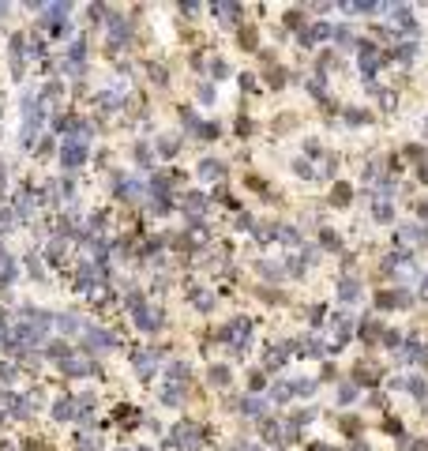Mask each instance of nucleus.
I'll return each instance as SVG.
<instances>
[{"label": "nucleus", "mask_w": 428, "mask_h": 451, "mask_svg": "<svg viewBox=\"0 0 428 451\" xmlns=\"http://www.w3.org/2000/svg\"><path fill=\"white\" fill-rule=\"evenodd\" d=\"M60 158H64V166H79V162L87 158V143L68 139V143H64V151H60Z\"/></svg>", "instance_id": "nucleus-1"}, {"label": "nucleus", "mask_w": 428, "mask_h": 451, "mask_svg": "<svg viewBox=\"0 0 428 451\" xmlns=\"http://www.w3.org/2000/svg\"><path fill=\"white\" fill-rule=\"evenodd\" d=\"M199 177H207V181H222L225 177V166H222V162H214V158H203V162H199Z\"/></svg>", "instance_id": "nucleus-2"}, {"label": "nucleus", "mask_w": 428, "mask_h": 451, "mask_svg": "<svg viewBox=\"0 0 428 451\" xmlns=\"http://www.w3.org/2000/svg\"><path fill=\"white\" fill-rule=\"evenodd\" d=\"M338 297H342V301H357V297H360V282H357V278H342V282H338Z\"/></svg>", "instance_id": "nucleus-3"}, {"label": "nucleus", "mask_w": 428, "mask_h": 451, "mask_svg": "<svg viewBox=\"0 0 428 451\" xmlns=\"http://www.w3.org/2000/svg\"><path fill=\"white\" fill-rule=\"evenodd\" d=\"M136 323H139V327H147V331H154L158 323H161V316H158V312H150V309H143V305H139V309H136Z\"/></svg>", "instance_id": "nucleus-4"}, {"label": "nucleus", "mask_w": 428, "mask_h": 451, "mask_svg": "<svg viewBox=\"0 0 428 451\" xmlns=\"http://www.w3.org/2000/svg\"><path fill=\"white\" fill-rule=\"evenodd\" d=\"M177 440H180V444H188V447H195L199 444V429L192 425V421H184V425L177 429Z\"/></svg>", "instance_id": "nucleus-5"}, {"label": "nucleus", "mask_w": 428, "mask_h": 451, "mask_svg": "<svg viewBox=\"0 0 428 451\" xmlns=\"http://www.w3.org/2000/svg\"><path fill=\"white\" fill-rule=\"evenodd\" d=\"M64 372H68V376H90L94 365L90 361H64Z\"/></svg>", "instance_id": "nucleus-6"}, {"label": "nucleus", "mask_w": 428, "mask_h": 451, "mask_svg": "<svg viewBox=\"0 0 428 451\" xmlns=\"http://www.w3.org/2000/svg\"><path fill=\"white\" fill-rule=\"evenodd\" d=\"M87 346H90V350H109L113 339H109L106 331H90V335H87Z\"/></svg>", "instance_id": "nucleus-7"}, {"label": "nucleus", "mask_w": 428, "mask_h": 451, "mask_svg": "<svg viewBox=\"0 0 428 451\" xmlns=\"http://www.w3.org/2000/svg\"><path fill=\"white\" fill-rule=\"evenodd\" d=\"M177 147H180V139H177V136H158V155L173 158V155H177Z\"/></svg>", "instance_id": "nucleus-8"}, {"label": "nucleus", "mask_w": 428, "mask_h": 451, "mask_svg": "<svg viewBox=\"0 0 428 451\" xmlns=\"http://www.w3.org/2000/svg\"><path fill=\"white\" fill-rule=\"evenodd\" d=\"M376 64H379L376 61V49H372V45H365V49H360V72H365V75L376 72Z\"/></svg>", "instance_id": "nucleus-9"}, {"label": "nucleus", "mask_w": 428, "mask_h": 451, "mask_svg": "<svg viewBox=\"0 0 428 451\" xmlns=\"http://www.w3.org/2000/svg\"><path fill=\"white\" fill-rule=\"evenodd\" d=\"M53 417H56V421H68V417H72V399H56Z\"/></svg>", "instance_id": "nucleus-10"}, {"label": "nucleus", "mask_w": 428, "mask_h": 451, "mask_svg": "<svg viewBox=\"0 0 428 451\" xmlns=\"http://www.w3.org/2000/svg\"><path fill=\"white\" fill-rule=\"evenodd\" d=\"M327 34H331V26H323V23H316V26H312L308 34H301V42L308 45V42H319V38H327Z\"/></svg>", "instance_id": "nucleus-11"}, {"label": "nucleus", "mask_w": 428, "mask_h": 451, "mask_svg": "<svg viewBox=\"0 0 428 451\" xmlns=\"http://www.w3.org/2000/svg\"><path fill=\"white\" fill-rule=\"evenodd\" d=\"M360 339L376 342V339H379V323H376V320H365V323H360Z\"/></svg>", "instance_id": "nucleus-12"}, {"label": "nucleus", "mask_w": 428, "mask_h": 451, "mask_svg": "<svg viewBox=\"0 0 428 451\" xmlns=\"http://www.w3.org/2000/svg\"><path fill=\"white\" fill-rule=\"evenodd\" d=\"M211 383L225 387V383H229V369H225V365H214V369H211Z\"/></svg>", "instance_id": "nucleus-13"}, {"label": "nucleus", "mask_w": 428, "mask_h": 451, "mask_svg": "<svg viewBox=\"0 0 428 451\" xmlns=\"http://www.w3.org/2000/svg\"><path fill=\"white\" fill-rule=\"evenodd\" d=\"M211 305H214V297H211V293L195 290V309H199V312H211Z\"/></svg>", "instance_id": "nucleus-14"}, {"label": "nucleus", "mask_w": 428, "mask_h": 451, "mask_svg": "<svg viewBox=\"0 0 428 451\" xmlns=\"http://www.w3.org/2000/svg\"><path fill=\"white\" fill-rule=\"evenodd\" d=\"M394 218V207L391 203H376V222H391Z\"/></svg>", "instance_id": "nucleus-15"}, {"label": "nucleus", "mask_w": 428, "mask_h": 451, "mask_svg": "<svg viewBox=\"0 0 428 451\" xmlns=\"http://www.w3.org/2000/svg\"><path fill=\"white\" fill-rule=\"evenodd\" d=\"M349 196H353V192H349L346 185H335V192H331V199H335L338 207H342V203H349Z\"/></svg>", "instance_id": "nucleus-16"}, {"label": "nucleus", "mask_w": 428, "mask_h": 451, "mask_svg": "<svg viewBox=\"0 0 428 451\" xmlns=\"http://www.w3.org/2000/svg\"><path fill=\"white\" fill-rule=\"evenodd\" d=\"M289 395H293V391H289V383H274V387H271V399H278V402H285Z\"/></svg>", "instance_id": "nucleus-17"}, {"label": "nucleus", "mask_w": 428, "mask_h": 451, "mask_svg": "<svg viewBox=\"0 0 428 451\" xmlns=\"http://www.w3.org/2000/svg\"><path fill=\"white\" fill-rule=\"evenodd\" d=\"M357 399V387H353V383H342V387H338V402H353Z\"/></svg>", "instance_id": "nucleus-18"}, {"label": "nucleus", "mask_w": 428, "mask_h": 451, "mask_svg": "<svg viewBox=\"0 0 428 451\" xmlns=\"http://www.w3.org/2000/svg\"><path fill=\"white\" fill-rule=\"evenodd\" d=\"M241 45H244V49H255V31H252V26L241 31Z\"/></svg>", "instance_id": "nucleus-19"}, {"label": "nucleus", "mask_w": 428, "mask_h": 451, "mask_svg": "<svg viewBox=\"0 0 428 451\" xmlns=\"http://www.w3.org/2000/svg\"><path fill=\"white\" fill-rule=\"evenodd\" d=\"M259 271H263V278H282V267L278 263H259Z\"/></svg>", "instance_id": "nucleus-20"}, {"label": "nucleus", "mask_w": 428, "mask_h": 451, "mask_svg": "<svg viewBox=\"0 0 428 451\" xmlns=\"http://www.w3.org/2000/svg\"><path fill=\"white\" fill-rule=\"evenodd\" d=\"M244 414L259 417V414H263V402H259V399H248V402H244Z\"/></svg>", "instance_id": "nucleus-21"}, {"label": "nucleus", "mask_w": 428, "mask_h": 451, "mask_svg": "<svg viewBox=\"0 0 428 451\" xmlns=\"http://www.w3.org/2000/svg\"><path fill=\"white\" fill-rule=\"evenodd\" d=\"M267 79H271V87H282V83H285V72H282V68H271Z\"/></svg>", "instance_id": "nucleus-22"}, {"label": "nucleus", "mask_w": 428, "mask_h": 451, "mask_svg": "<svg viewBox=\"0 0 428 451\" xmlns=\"http://www.w3.org/2000/svg\"><path fill=\"white\" fill-rule=\"evenodd\" d=\"M410 391H413V395H417V399H421V402H424V395H428V387H424V380H410Z\"/></svg>", "instance_id": "nucleus-23"}, {"label": "nucleus", "mask_w": 428, "mask_h": 451, "mask_svg": "<svg viewBox=\"0 0 428 451\" xmlns=\"http://www.w3.org/2000/svg\"><path fill=\"white\" fill-rule=\"evenodd\" d=\"M195 132H199V136H203V139H214V136H218V124H199Z\"/></svg>", "instance_id": "nucleus-24"}, {"label": "nucleus", "mask_w": 428, "mask_h": 451, "mask_svg": "<svg viewBox=\"0 0 428 451\" xmlns=\"http://www.w3.org/2000/svg\"><path fill=\"white\" fill-rule=\"evenodd\" d=\"M342 429H346L349 436H357L360 433V425H357V417H342Z\"/></svg>", "instance_id": "nucleus-25"}, {"label": "nucleus", "mask_w": 428, "mask_h": 451, "mask_svg": "<svg viewBox=\"0 0 428 451\" xmlns=\"http://www.w3.org/2000/svg\"><path fill=\"white\" fill-rule=\"evenodd\" d=\"M293 169H297V177H312V166H308L304 158H297V162H293Z\"/></svg>", "instance_id": "nucleus-26"}, {"label": "nucleus", "mask_w": 428, "mask_h": 451, "mask_svg": "<svg viewBox=\"0 0 428 451\" xmlns=\"http://www.w3.org/2000/svg\"><path fill=\"white\" fill-rule=\"evenodd\" d=\"M117 417H120V425H136V417H139V414H136V410H120Z\"/></svg>", "instance_id": "nucleus-27"}, {"label": "nucleus", "mask_w": 428, "mask_h": 451, "mask_svg": "<svg viewBox=\"0 0 428 451\" xmlns=\"http://www.w3.org/2000/svg\"><path fill=\"white\" fill-rule=\"evenodd\" d=\"M312 391H316V380H301L297 383V395H312Z\"/></svg>", "instance_id": "nucleus-28"}, {"label": "nucleus", "mask_w": 428, "mask_h": 451, "mask_svg": "<svg viewBox=\"0 0 428 451\" xmlns=\"http://www.w3.org/2000/svg\"><path fill=\"white\" fill-rule=\"evenodd\" d=\"M211 72L222 79V75H229V64H225V61H214V64H211Z\"/></svg>", "instance_id": "nucleus-29"}, {"label": "nucleus", "mask_w": 428, "mask_h": 451, "mask_svg": "<svg viewBox=\"0 0 428 451\" xmlns=\"http://www.w3.org/2000/svg\"><path fill=\"white\" fill-rule=\"evenodd\" d=\"M346 117H349V124H365V121H368L360 109H346Z\"/></svg>", "instance_id": "nucleus-30"}, {"label": "nucleus", "mask_w": 428, "mask_h": 451, "mask_svg": "<svg viewBox=\"0 0 428 451\" xmlns=\"http://www.w3.org/2000/svg\"><path fill=\"white\" fill-rule=\"evenodd\" d=\"M169 376H177V380H180V376H188V365H180V361H177V365H169Z\"/></svg>", "instance_id": "nucleus-31"}, {"label": "nucleus", "mask_w": 428, "mask_h": 451, "mask_svg": "<svg viewBox=\"0 0 428 451\" xmlns=\"http://www.w3.org/2000/svg\"><path fill=\"white\" fill-rule=\"evenodd\" d=\"M49 353H53V357H64V353H68V346H64V342H53Z\"/></svg>", "instance_id": "nucleus-32"}, {"label": "nucleus", "mask_w": 428, "mask_h": 451, "mask_svg": "<svg viewBox=\"0 0 428 451\" xmlns=\"http://www.w3.org/2000/svg\"><path fill=\"white\" fill-rule=\"evenodd\" d=\"M199 98H203V102H211V98H214V87H207V83H203V87H199Z\"/></svg>", "instance_id": "nucleus-33"}, {"label": "nucleus", "mask_w": 428, "mask_h": 451, "mask_svg": "<svg viewBox=\"0 0 428 451\" xmlns=\"http://www.w3.org/2000/svg\"><path fill=\"white\" fill-rule=\"evenodd\" d=\"M323 248H338V237L335 233H323Z\"/></svg>", "instance_id": "nucleus-34"}, {"label": "nucleus", "mask_w": 428, "mask_h": 451, "mask_svg": "<svg viewBox=\"0 0 428 451\" xmlns=\"http://www.w3.org/2000/svg\"><path fill=\"white\" fill-rule=\"evenodd\" d=\"M421 218H428V199H424V203H421Z\"/></svg>", "instance_id": "nucleus-35"}, {"label": "nucleus", "mask_w": 428, "mask_h": 451, "mask_svg": "<svg viewBox=\"0 0 428 451\" xmlns=\"http://www.w3.org/2000/svg\"><path fill=\"white\" fill-rule=\"evenodd\" d=\"M421 297H428V278H424V282H421Z\"/></svg>", "instance_id": "nucleus-36"}, {"label": "nucleus", "mask_w": 428, "mask_h": 451, "mask_svg": "<svg viewBox=\"0 0 428 451\" xmlns=\"http://www.w3.org/2000/svg\"><path fill=\"white\" fill-rule=\"evenodd\" d=\"M353 451H368V447H365V444H357V447H353Z\"/></svg>", "instance_id": "nucleus-37"}, {"label": "nucleus", "mask_w": 428, "mask_h": 451, "mask_svg": "<svg viewBox=\"0 0 428 451\" xmlns=\"http://www.w3.org/2000/svg\"><path fill=\"white\" fill-rule=\"evenodd\" d=\"M424 132H428V121H424Z\"/></svg>", "instance_id": "nucleus-38"}]
</instances>
